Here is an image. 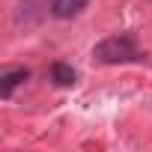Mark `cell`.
<instances>
[{
  "mask_svg": "<svg viewBox=\"0 0 152 152\" xmlns=\"http://www.w3.org/2000/svg\"><path fill=\"white\" fill-rule=\"evenodd\" d=\"M87 3L90 0H54L51 3V12H54V18H75V15H81L84 9H87Z\"/></svg>",
  "mask_w": 152,
  "mask_h": 152,
  "instance_id": "obj_2",
  "label": "cell"
},
{
  "mask_svg": "<svg viewBox=\"0 0 152 152\" xmlns=\"http://www.w3.org/2000/svg\"><path fill=\"white\" fill-rule=\"evenodd\" d=\"M93 57H96L99 63H104V66H116V63H131V60H137L140 51H137V42H134L131 36L119 33V36L102 39V42L96 45Z\"/></svg>",
  "mask_w": 152,
  "mask_h": 152,
  "instance_id": "obj_1",
  "label": "cell"
},
{
  "mask_svg": "<svg viewBox=\"0 0 152 152\" xmlns=\"http://www.w3.org/2000/svg\"><path fill=\"white\" fill-rule=\"evenodd\" d=\"M27 78H30V72H27V69H12V72H6L3 78H0V96L9 99V96H12V90H15L18 84H24Z\"/></svg>",
  "mask_w": 152,
  "mask_h": 152,
  "instance_id": "obj_3",
  "label": "cell"
},
{
  "mask_svg": "<svg viewBox=\"0 0 152 152\" xmlns=\"http://www.w3.org/2000/svg\"><path fill=\"white\" fill-rule=\"evenodd\" d=\"M51 81L57 87H72L78 81V75H75V69L69 63H51Z\"/></svg>",
  "mask_w": 152,
  "mask_h": 152,
  "instance_id": "obj_4",
  "label": "cell"
}]
</instances>
